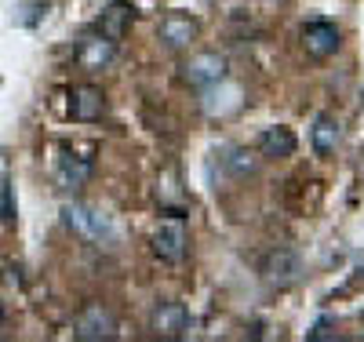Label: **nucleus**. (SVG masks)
Listing matches in <instances>:
<instances>
[{"label": "nucleus", "instance_id": "nucleus-8", "mask_svg": "<svg viewBox=\"0 0 364 342\" xmlns=\"http://www.w3.org/2000/svg\"><path fill=\"white\" fill-rule=\"evenodd\" d=\"M157 37L168 51H182V48H190L197 37H200V22L193 15H182V11H171L161 18V29H157Z\"/></svg>", "mask_w": 364, "mask_h": 342}, {"label": "nucleus", "instance_id": "nucleus-5", "mask_svg": "<svg viewBox=\"0 0 364 342\" xmlns=\"http://www.w3.org/2000/svg\"><path fill=\"white\" fill-rule=\"evenodd\" d=\"M186 226H182L178 219H164L157 230H154V237H149V247H154V255L161 259V262H168V266H178L182 259H186Z\"/></svg>", "mask_w": 364, "mask_h": 342}, {"label": "nucleus", "instance_id": "nucleus-4", "mask_svg": "<svg viewBox=\"0 0 364 342\" xmlns=\"http://www.w3.org/2000/svg\"><path fill=\"white\" fill-rule=\"evenodd\" d=\"M91 171H95V157H91V149L87 153H77V149H63L58 153V164H55V182L63 186L66 193H77L80 186H87Z\"/></svg>", "mask_w": 364, "mask_h": 342}, {"label": "nucleus", "instance_id": "nucleus-6", "mask_svg": "<svg viewBox=\"0 0 364 342\" xmlns=\"http://www.w3.org/2000/svg\"><path fill=\"white\" fill-rule=\"evenodd\" d=\"M226 77V58L219 51H197L186 66H182V80L190 87H211V84H223Z\"/></svg>", "mask_w": 364, "mask_h": 342}, {"label": "nucleus", "instance_id": "nucleus-11", "mask_svg": "<svg viewBox=\"0 0 364 342\" xmlns=\"http://www.w3.org/2000/svg\"><path fill=\"white\" fill-rule=\"evenodd\" d=\"M113 58H117V41H109L102 33L84 37L80 48H77V62H80V70H87V73H99V70L113 66Z\"/></svg>", "mask_w": 364, "mask_h": 342}, {"label": "nucleus", "instance_id": "nucleus-12", "mask_svg": "<svg viewBox=\"0 0 364 342\" xmlns=\"http://www.w3.org/2000/svg\"><path fill=\"white\" fill-rule=\"evenodd\" d=\"M295 146H299V139L291 135V128H284V124H273V128H266V132L259 135V153H262L266 161H284V157H291Z\"/></svg>", "mask_w": 364, "mask_h": 342}, {"label": "nucleus", "instance_id": "nucleus-3", "mask_svg": "<svg viewBox=\"0 0 364 342\" xmlns=\"http://www.w3.org/2000/svg\"><path fill=\"white\" fill-rule=\"evenodd\" d=\"M259 273L266 288H291L299 277H302V259L291 252V247H277V252H269L262 262H259Z\"/></svg>", "mask_w": 364, "mask_h": 342}, {"label": "nucleus", "instance_id": "nucleus-2", "mask_svg": "<svg viewBox=\"0 0 364 342\" xmlns=\"http://www.w3.org/2000/svg\"><path fill=\"white\" fill-rule=\"evenodd\" d=\"M117 335H120V324L113 317V309L102 302H87L73 321V338L80 342H113Z\"/></svg>", "mask_w": 364, "mask_h": 342}, {"label": "nucleus", "instance_id": "nucleus-16", "mask_svg": "<svg viewBox=\"0 0 364 342\" xmlns=\"http://www.w3.org/2000/svg\"><path fill=\"white\" fill-rule=\"evenodd\" d=\"M15 219V201H11V186L0 182V223H11Z\"/></svg>", "mask_w": 364, "mask_h": 342}, {"label": "nucleus", "instance_id": "nucleus-13", "mask_svg": "<svg viewBox=\"0 0 364 342\" xmlns=\"http://www.w3.org/2000/svg\"><path fill=\"white\" fill-rule=\"evenodd\" d=\"M132 18H135V8L124 4V0H113V4L102 11V18H99V33L120 44L124 33H128V26H132Z\"/></svg>", "mask_w": 364, "mask_h": 342}, {"label": "nucleus", "instance_id": "nucleus-17", "mask_svg": "<svg viewBox=\"0 0 364 342\" xmlns=\"http://www.w3.org/2000/svg\"><path fill=\"white\" fill-rule=\"evenodd\" d=\"M331 328H336V324L324 317V321H317V328L310 331V338H336V331H331Z\"/></svg>", "mask_w": 364, "mask_h": 342}, {"label": "nucleus", "instance_id": "nucleus-9", "mask_svg": "<svg viewBox=\"0 0 364 342\" xmlns=\"http://www.w3.org/2000/svg\"><path fill=\"white\" fill-rule=\"evenodd\" d=\"M339 44H343V33H339L336 22L314 18V22L302 26V48H306L310 58H328V55H336Z\"/></svg>", "mask_w": 364, "mask_h": 342}, {"label": "nucleus", "instance_id": "nucleus-10", "mask_svg": "<svg viewBox=\"0 0 364 342\" xmlns=\"http://www.w3.org/2000/svg\"><path fill=\"white\" fill-rule=\"evenodd\" d=\"M70 117L80 120V124L102 120V117H106V95H102V87H95V84H77V87L70 91Z\"/></svg>", "mask_w": 364, "mask_h": 342}, {"label": "nucleus", "instance_id": "nucleus-14", "mask_svg": "<svg viewBox=\"0 0 364 342\" xmlns=\"http://www.w3.org/2000/svg\"><path fill=\"white\" fill-rule=\"evenodd\" d=\"M339 135H343L339 120L331 117V113H321V117L314 120V128H310V142H314V153H317V157H328V153H336Z\"/></svg>", "mask_w": 364, "mask_h": 342}, {"label": "nucleus", "instance_id": "nucleus-15", "mask_svg": "<svg viewBox=\"0 0 364 342\" xmlns=\"http://www.w3.org/2000/svg\"><path fill=\"white\" fill-rule=\"evenodd\" d=\"M226 168H230V175L245 178V175H255L259 161H255V153H248V149H230V157H226Z\"/></svg>", "mask_w": 364, "mask_h": 342}, {"label": "nucleus", "instance_id": "nucleus-1", "mask_svg": "<svg viewBox=\"0 0 364 342\" xmlns=\"http://www.w3.org/2000/svg\"><path fill=\"white\" fill-rule=\"evenodd\" d=\"M63 223L87 244H95V247H113L120 240L117 233V223L109 219L106 211L99 208H91L84 201H73V204H63Z\"/></svg>", "mask_w": 364, "mask_h": 342}, {"label": "nucleus", "instance_id": "nucleus-18", "mask_svg": "<svg viewBox=\"0 0 364 342\" xmlns=\"http://www.w3.org/2000/svg\"><path fill=\"white\" fill-rule=\"evenodd\" d=\"M357 277H360V281H364V259L357 262Z\"/></svg>", "mask_w": 364, "mask_h": 342}, {"label": "nucleus", "instance_id": "nucleus-7", "mask_svg": "<svg viewBox=\"0 0 364 342\" xmlns=\"http://www.w3.org/2000/svg\"><path fill=\"white\" fill-rule=\"evenodd\" d=\"M149 331L157 338H182L190 331V309L182 302H157L149 314Z\"/></svg>", "mask_w": 364, "mask_h": 342}]
</instances>
